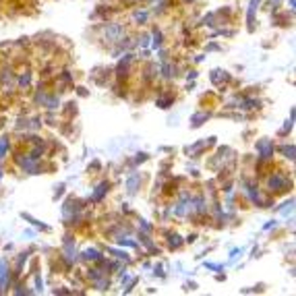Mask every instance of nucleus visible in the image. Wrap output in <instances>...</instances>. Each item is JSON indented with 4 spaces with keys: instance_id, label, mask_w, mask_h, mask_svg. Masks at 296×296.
Returning a JSON list of instances; mask_svg holds the SVG:
<instances>
[{
    "instance_id": "9",
    "label": "nucleus",
    "mask_w": 296,
    "mask_h": 296,
    "mask_svg": "<svg viewBox=\"0 0 296 296\" xmlns=\"http://www.w3.org/2000/svg\"><path fill=\"white\" fill-rule=\"evenodd\" d=\"M170 104H172V99H168V98H162V99H158V106H160V108H168Z\"/></svg>"
},
{
    "instance_id": "14",
    "label": "nucleus",
    "mask_w": 296,
    "mask_h": 296,
    "mask_svg": "<svg viewBox=\"0 0 296 296\" xmlns=\"http://www.w3.org/2000/svg\"><path fill=\"white\" fill-rule=\"evenodd\" d=\"M19 83H21V85H27V83H29V73H27V75H23L21 79H19Z\"/></svg>"
},
{
    "instance_id": "8",
    "label": "nucleus",
    "mask_w": 296,
    "mask_h": 296,
    "mask_svg": "<svg viewBox=\"0 0 296 296\" xmlns=\"http://www.w3.org/2000/svg\"><path fill=\"white\" fill-rule=\"evenodd\" d=\"M6 149H9V139L2 137V139H0V158H4V151Z\"/></svg>"
},
{
    "instance_id": "10",
    "label": "nucleus",
    "mask_w": 296,
    "mask_h": 296,
    "mask_svg": "<svg viewBox=\"0 0 296 296\" xmlns=\"http://www.w3.org/2000/svg\"><path fill=\"white\" fill-rule=\"evenodd\" d=\"M153 37H155V40H153V48H160V44H162V40H160V31H153Z\"/></svg>"
},
{
    "instance_id": "11",
    "label": "nucleus",
    "mask_w": 296,
    "mask_h": 296,
    "mask_svg": "<svg viewBox=\"0 0 296 296\" xmlns=\"http://www.w3.org/2000/svg\"><path fill=\"white\" fill-rule=\"evenodd\" d=\"M282 151L286 153V158H290V160L294 158V147H292V145H290V147H284V149H282Z\"/></svg>"
},
{
    "instance_id": "12",
    "label": "nucleus",
    "mask_w": 296,
    "mask_h": 296,
    "mask_svg": "<svg viewBox=\"0 0 296 296\" xmlns=\"http://www.w3.org/2000/svg\"><path fill=\"white\" fill-rule=\"evenodd\" d=\"M170 247H172V248L181 247V240H178V236H176V234H174V236H170Z\"/></svg>"
},
{
    "instance_id": "7",
    "label": "nucleus",
    "mask_w": 296,
    "mask_h": 296,
    "mask_svg": "<svg viewBox=\"0 0 296 296\" xmlns=\"http://www.w3.org/2000/svg\"><path fill=\"white\" fill-rule=\"evenodd\" d=\"M133 19H135L137 23H145V21H147V13H145V11H137V13L133 15Z\"/></svg>"
},
{
    "instance_id": "2",
    "label": "nucleus",
    "mask_w": 296,
    "mask_h": 296,
    "mask_svg": "<svg viewBox=\"0 0 296 296\" xmlns=\"http://www.w3.org/2000/svg\"><path fill=\"white\" fill-rule=\"evenodd\" d=\"M267 184H269V189H274V191H282L286 186V178L282 174H274V176H269Z\"/></svg>"
},
{
    "instance_id": "15",
    "label": "nucleus",
    "mask_w": 296,
    "mask_h": 296,
    "mask_svg": "<svg viewBox=\"0 0 296 296\" xmlns=\"http://www.w3.org/2000/svg\"><path fill=\"white\" fill-rule=\"evenodd\" d=\"M0 178H2V170H0Z\"/></svg>"
},
{
    "instance_id": "5",
    "label": "nucleus",
    "mask_w": 296,
    "mask_h": 296,
    "mask_svg": "<svg viewBox=\"0 0 296 296\" xmlns=\"http://www.w3.org/2000/svg\"><path fill=\"white\" fill-rule=\"evenodd\" d=\"M108 186H110V184H108V182H102V184L98 186V191L93 193V197H91V199H93V201H99V199H102L104 195L108 193Z\"/></svg>"
},
{
    "instance_id": "3",
    "label": "nucleus",
    "mask_w": 296,
    "mask_h": 296,
    "mask_svg": "<svg viewBox=\"0 0 296 296\" xmlns=\"http://www.w3.org/2000/svg\"><path fill=\"white\" fill-rule=\"evenodd\" d=\"M257 149L261 151V158H269L271 151H274V147H271V141H267V139H265V141L257 143Z\"/></svg>"
},
{
    "instance_id": "13",
    "label": "nucleus",
    "mask_w": 296,
    "mask_h": 296,
    "mask_svg": "<svg viewBox=\"0 0 296 296\" xmlns=\"http://www.w3.org/2000/svg\"><path fill=\"white\" fill-rule=\"evenodd\" d=\"M118 245H120V247H122V245H124V247H135L133 240H127V238H124V240H122V238H118Z\"/></svg>"
},
{
    "instance_id": "4",
    "label": "nucleus",
    "mask_w": 296,
    "mask_h": 296,
    "mask_svg": "<svg viewBox=\"0 0 296 296\" xmlns=\"http://www.w3.org/2000/svg\"><path fill=\"white\" fill-rule=\"evenodd\" d=\"M83 259L85 261H99V259H102V255H99V251H96V248H85V251H83Z\"/></svg>"
},
{
    "instance_id": "1",
    "label": "nucleus",
    "mask_w": 296,
    "mask_h": 296,
    "mask_svg": "<svg viewBox=\"0 0 296 296\" xmlns=\"http://www.w3.org/2000/svg\"><path fill=\"white\" fill-rule=\"evenodd\" d=\"M104 33L108 35V40H110V42H116V40H120V35L124 33V29H122V25H116V23H114V25L106 27Z\"/></svg>"
},
{
    "instance_id": "6",
    "label": "nucleus",
    "mask_w": 296,
    "mask_h": 296,
    "mask_svg": "<svg viewBox=\"0 0 296 296\" xmlns=\"http://www.w3.org/2000/svg\"><path fill=\"white\" fill-rule=\"evenodd\" d=\"M137 184H139V174H133V176L129 178V182H127L129 193H135L137 191Z\"/></svg>"
}]
</instances>
